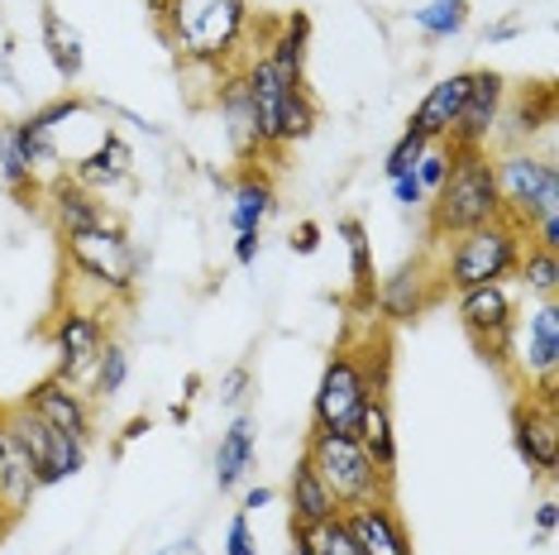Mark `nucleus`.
<instances>
[{"label": "nucleus", "instance_id": "f257e3e1", "mask_svg": "<svg viewBox=\"0 0 559 555\" xmlns=\"http://www.w3.org/2000/svg\"><path fill=\"white\" fill-rule=\"evenodd\" d=\"M154 34L187 68H206L221 78L245 58L253 29V0H144Z\"/></svg>", "mask_w": 559, "mask_h": 555}, {"label": "nucleus", "instance_id": "f03ea898", "mask_svg": "<svg viewBox=\"0 0 559 555\" xmlns=\"http://www.w3.org/2000/svg\"><path fill=\"white\" fill-rule=\"evenodd\" d=\"M62 269L72 273V287H78V293H92L96 307L110 311V307H130L134 302L144 259H139L124 221L110 216V221H100L96 231L62 239Z\"/></svg>", "mask_w": 559, "mask_h": 555}, {"label": "nucleus", "instance_id": "7ed1b4c3", "mask_svg": "<svg viewBox=\"0 0 559 555\" xmlns=\"http://www.w3.org/2000/svg\"><path fill=\"white\" fill-rule=\"evenodd\" d=\"M502 216L507 211L498 192V173H492V149H460L450 178L426 201V249H436L464 231H478V225H492Z\"/></svg>", "mask_w": 559, "mask_h": 555}, {"label": "nucleus", "instance_id": "20e7f679", "mask_svg": "<svg viewBox=\"0 0 559 555\" xmlns=\"http://www.w3.org/2000/svg\"><path fill=\"white\" fill-rule=\"evenodd\" d=\"M526 245H531L526 225L502 216L492 225H478V231L444 239V245L430 249V259H436L444 293H464V287H483V283H512Z\"/></svg>", "mask_w": 559, "mask_h": 555}, {"label": "nucleus", "instance_id": "39448f33", "mask_svg": "<svg viewBox=\"0 0 559 555\" xmlns=\"http://www.w3.org/2000/svg\"><path fill=\"white\" fill-rule=\"evenodd\" d=\"M301 456H307L316 464V474L325 479V488L335 494L340 512L364 508V503H378V498H397V474L378 470V464L368 460V450L345 432H316L311 426L307 440H301Z\"/></svg>", "mask_w": 559, "mask_h": 555}, {"label": "nucleus", "instance_id": "423d86ee", "mask_svg": "<svg viewBox=\"0 0 559 555\" xmlns=\"http://www.w3.org/2000/svg\"><path fill=\"white\" fill-rule=\"evenodd\" d=\"M373 369H368V350H364V335L359 340H345L335 345V355L325 359L321 369V383H316V398H311V426L316 432H345L354 436V422H359L364 402L373 398Z\"/></svg>", "mask_w": 559, "mask_h": 555}, {"label": "nucleus", "instance_id": "0eeeda50", "mask_svg": "<svg viewBox=\"0 0 559 555\" xmlns=\"http://www.w3.org/2000/svg\"><path fill=\"white\" fill-rule=\"evenodd\" d=\"M492 173H498V192H502V211L516 225H536L540 216L559 211V163L545 149H492Z\"/></svg>", "mask_w": 559, "mask_h": 555}, {"label": "nucleus", "instance_id": "6e6552de", "mask_svg": "<svg viewBox=\"0 0 559 555\" xmlns=\"http://www.w3.org/2000/svg\"><path fill=\"white\" fill-rule=\"evenodd\" d=\"M454 317L460 331L468 335V345L478 350L483 364H492L502 378L512 374V345H516V297L507 283H483L454 293Z\"/></svg>", "mask_w": 559, "mask_h": 555}, {"label": "nucleus", "instance_id": "1a4fd4ad", "mask_svg": "<svg viewBox=\"0 0 559 555\" xmlns=\"http://www.w3.org/2000/svg\"><path fill=\"white\" fill-rule=\"evenodd\" d=\"M44 340H48V350H53V374L62 378V383L82 388L86 374H92V364H96V355L106 350V340H110V311L96 307V302L68 297L53 317H48Z\"/></svg>", "mask_w": 559, "mask_h": 555}, {"label": "nucleus", "instance_id": "9d476101", "mask_svg": "<svg viewBox=\"0 0 559 555\" xmlns=\"http://www.w3.org/2000/svg\"><path fill=\"white\" fill-rule=\"evenodd\" d=\"M440 302H444V283L436 273L430 249H421V255L402 259L388 278H378L373 311H378V321H388V326H416L430 307H440Z\"/></svg>", "mask_w": 559, "mask_h": 555}, {"label": "nucleus", "instance_id": "9b49d317", "mask_svg": "<svg viewBox=\"0 0 559 555\" xmlns=\"http://www.w3.org/2000/svg\"><path fill=\"white\" fill-rule=\"evenodd\" d=\"M211 101H215V110H221L225 144H230V154H235L239 168L277 158L273 144H269V134H263L259 106H253L249 82H245V72H239V62H235V68H225L221 78H215V96H211Z\"/></svg>", "mask_w": 559, "mask_h": 555}, {"label": "nucleus", "instance_id": "f8f14e48", "mask_svg": "<svg viewBox=\"0 0 559 555\" xmlns=\"http://www.w3.org/2000/svg\"><path fill=\"white\" fill-rule=\"evenodd\" d=\"M10 416H15L24 446H29L34 456V474H39V488H53V484H68V479H78L86 470V456H92V446L68 432H58V426H48L44 416H34L29 408H20V402H10Z\"/></svg>", "mask_w": 559, "mask_h": 555}, {"label": "nucleus", "instance_id": "ddd939ff", "mask_svg": "<svg viewBox=\"0 0 559 555\" xmlns=\"http://www.w3.org/2000/svg\"><path fill=\"white\" fill-rule=\"evenodd\" d=\"M512 450L540 484L559 474V402L516 393L512 402Z\"/></svg>", "mask_w": 559, "mask_h": 555}, {"label": "nucleus", "instance_id": "4468645a", "mask_svg": "<svg viewBox=\"0 0 559 555\" xmlns=\"http://www.w3.org/2000/svg\"><path fill=\"white\" fill-rule=\"evenodd\" d=\"M507 92H512V86H507L498 68H468V92H464L460 116L450 125V144L454 149H492Z\"/></svg>", "mask_w": 559, "mask_h": 555}, {"label": "nucleus", "instance_id": "2eb2a0df", "mask_svg": "<svg viewBox=\"0 0 559 555\" xmlns=\"http://www.w3.org/2000/svg\"><path fill=\"white\" fill-rule=\"evenodd\" d=\"M507 378L516 388H531L540 378H559V302H540L526 317V326H516L512 374Z\"/></svg>", "mask_w": 559, "mask_h": 555}, {"label": "nucleus", "instance_id": "dca6fc26", "mask_svg": "<svg viewBox=\"0 0 559 555\" xmlns=\"http://www.w3.org/2000/svg\"><path fill=\"white\" fill-rule=\"evenodd\" d=\"M20 408H29L34 416H44L48 426H58V432L86 440V446L96 440V402L86 398L78 383H62L58 374L39 378V383L20 398Z\"/></svg>", "mask_w": 559, "mask_h": 555}, {"label": "nucleus", "instance_id": "f3484780", "mask_svg": "<svg viewBox=\"0 0 559 555\" xmlns=\"http://www.w3.org/2000/svg\"><path fill=\"white\" fill-rule=\"evenodd\" d=\"M550 125H555V86L526 82L521 92H507L492 149H531L540 134H550Z\"/></svg>", "mask_w": 559, "mask_h": 555}, {"label": "nucleus", "instance_id": "a211bd4d", "mask_svg": "<svg viewBox=\"0 0 559 555\" xmlns=\"http://www.w3.org/2000/svg\"><path fill=\"white\" fill-rule=\"evenodd\" d=\"M39 211L48 216V225L58 231V239L82 235V231H96L100 221L116 216V211L106 206V197L86 192V187H82L78 178H68V173H58V178H48V182H44Z\"/></svg>", "mask_w": 559, "mask_h": 555}, {"label": "nucleus", "instance_id": "6ab92c4d", "mask_svg": "<svg viewBox=\"0 0 559 555\" xmlns=\"http://www.w3.org/2000/svg\"><path fill=\"white\" fill-rule=\"evenodd\" d=\"M39 498V474H34V456L24 446L10 402H0V503L15 517H24Z\"/></svg>", "mask_w": 559, "mask_h": 555}, {"label": "nucleus", "instance_id": "aec40b11", "mask_svg": "<svg viewBox=\"0 0 559 555\" xmlns=\"http://www.w3.org/2000/svg\"><path fill=\"white\" fill-rule=\"evenodd\" d=\"M68 178H78L86 192H96V197H110L116 187H124L134 178V144L120 130H110L106 125L96 144L68 168Z\"/></svg>", "mask_w": 559, "mask_h": 555}, {"label": "nucleus", "instance_id": "412c9836", "mask_svg": "<svg viewBox=\"0 0 559 555\" xmlns=\"http://www.w3.org/2000/svg\"><path fill=\"white\" fill-rule=\"evenodd\" d=\"M340 522L349 527V536L359 541L364 555H416L412 532H406V522L397 512V498H378V503H364V508H349V512H340Z\"/></svg>", "mask_w": 559, "mask_h": 555}, {"label": "nucleus", "instance_id": "4be33fe9", "mask_svg": "<svg viewBox=\"0 0 559 555\" xmlns=\"http://www.w3.org/2000/svg\"><path fill=\"white\" fill-rule=\"evenodd\" d=\"M277 211V182L269 173V163H249V168H235V182H230V231L235 235H249L273 221Z\"/></svg>", "mask_w": 559, "mask_h": 555}, {"label": "nucleus", "instance_id": "5701e85b", "mask_svg": "<svg viewBox=\"0 0 559 555\" xmlns=\"http://www.w3.org/2000/svg\"><path fill=\"white\" fill-rule=\"evenodd\" d=\"M287 532H311V527L330 522V517H340V503L335 494L325 488V479L316 474V464L307 456H297L287 474Z\"/></svg>", "mask_w": 559, "mask_h": 555}, {"label": "nucleus", "instance_id": "b1692460", "mask_svg": "<svg viewBox=\"0 0 559 555\" xmlns=\"http://www.w3.org/2000/svg\"><path fill=\"white\" fill-rule=\"evenodd\" d=\"M253 460H259V416L245 408L235 412V422L225 426L221 446H215V488L221 494L245 488V479L253 474Z\"/></svg>", "mask_w": 559, "mask_h": 555}, {"label": "nucleus", "instance_id": "393cba45", "mask_svg": "<svg viewBox=\"0 0 559 555\" xmlns=\"http://www.w3.org/2000/svg\"><path fill=\"white\" fill-rule=\"evenodd\" d=\"M464 92H468V72H450V78L430 82L426 96L416 101V110L406 116V130L421 134L426 144L430 139H450V125H454V116H460V106H464Z\"/></svg>", "mask_w": 559, "mask_h": 555}, {"label": "nucleus", "instance_id": "a878e982", "mask_svg": "<svg viewBox=\"0 0 559 555\" xmlns=\"http://www.w3.org/2000/svg\"><path fill=\"white\" fill-rule=\"evenodd\" d=\"M39 44H44L48 62H53V72L68 82V92H72V86L82 82V72H86V44H82L78 24L62 20V10L48 5V0L39 5Z\"/></svg>", "mask_w": 559, "mask_h": 555}, {"label": "nucleus", "instance_id": "bb28decb", "mask_svg": "<svg viewBox=\"0 0 559 555\" xmlns=\"http://www.w3.org/2000/svg\"><path fill=\"white\" fill-rule=\"evenodd\" d=\"M0 187H5L20 206L39 211L44 178H39V168H34L29 149H24V134L15 120H0Z\"/></svg>", "mask_w": 559, "mask_h": 555}, {"label": "nucleus", "instance_id": "cd10ccee", "mask_svg": "<svg viewBox=\"0 0 559 555\" xmlns=\"http://www.w3.org/2000/svg\"><path fill=\"white\" fill-rule=\"evenodd\" d=\"M335 235L349 249V307L354 311H373V293H378V263H373V235L359 216H345L335 225Z\"/></svg>", "mask_w": 559, "mask_h": 555}, {"label": "nucleus", "instance_id": "c85d7f7f", "mask_svg": "<svg viewBox=\"0 0 559 555\" xmlns=\"http://www.w3.org/2000/svg\"><path fill=\"white\" fill-rule=\"evenodd\" d=\"M354 440L368 450V460H373L378 470L397 474V422H392V398L388 393H373L364 402L359 422H354Z\"/></svg>", "mask_w": 559, "mask_h": 555}, {"label": "nucleus", "instance_id": "c756f323", "mask_svg": "<svg viewBox=\"0 0 559 555\" xmlns=\"http://www.w3.org/2000/svg\"><path fill=\"white\" fill-rule=\"evenodd\" d=\"M316 125H321V101L311 96V86H292L283 96V106H277V116L269 125V139H273V154H287V149L307 144L316 134Z\"/></svg>", "mask_w": 559, "mask_h": 555}, {"label": "nucleus", "instance_id": "7c9ffc66", "mask_svg": "<svg viewBox=\"0 0 559 555\" xmlns=\"http://www.w3.org/2000/svg\"><path fill=\"white\" fill-rule=\"evenodd\" d=\"M124 383H130V350L120 345L116 335L106 340V350L96 355L92 364V374H86V383H82V393L96 402V408H106V402H116L124 393Z\"/></svg>", "mask_w": 559, "mask_h": 555}, {"label": "nucleus", "instance_id": "2f4dec72", "mask_svg": "<svg viewBox=\"0 0 559 555\" xmlns=\"http://www.w3.org/2000/svg\"><path fill=\"white\" fill-rule=\"evenodd\" d=\"M512 283H521L536 302H559V255L545 245H526Z\"/></svg>", "mask_w": 559, "mask_h": 555}, {"label": "nucleus", "instance_id": "473e14b6", "mask_svg": "<svg viewBox=\"0 0 559 555\" xmlns=\"http://www.w3.org/2000/svg\"><path fill=\"white\" fill-rule=\"evenodd\" d=\"M468 0H426L421 10H412V24L421 29L426 44H444V39H460L468 29Z\"/></svg>", "mask_w": 559, "mask_h": 555}, {"label": "nucleus", "instance_id": "72a5a7b5", "mask_svg": "<svg viewBox=\"0 0 559 555\" xmlns=\"http://www.w3.org/2000/svg\"><path fill=\"white\" fill-rule=\"evenodd\" d=\"M454 154H460V149L450 144V139H430V144L421 149V158H416V182H421V192H426V201L440 192V182L450 178V168H454Z\"/></svg>", "mask_w": 559, "mask_h": 555}, {"label": "nucleus", "instance_id": "f704fd0d", "mask_svg": "<svg viewBox=\"0 0 559 555\" xmlns=\"http://www.w3.org/2000/svg\"><path fill=\"white\" fill-rule=\"evenodd\" d=\"M287 536H301V546H307L311 555H364L359 541L349 536V527L340 522V517H330V522L311 527V532H287Z\"/></svg>", "mask_w": 559, "mask_h": 555}, {"label": "nucleus", "instance_id": "c9c22d12", "mask_svg": "<svg viewBox=\"0 0 559 555\" xmlns=\"http://www.w3.org/2000/svg\"><path fill=\"white\" fill-rule=\"evenodd\" d=\"M221 408H230V412H245L249 408V398H253V369L249 364H235V369H225L221 374Z\"/></svg>", "mask_w": 559, "mask_h": 555}, {"label": "nucleus", "instance_id": "e433bc0d", "mask_svg": "<svg viewBox=\"0 0 559 555\" xmlns=\"http://www.w3.org/2000/svg\"><path fill=\"white\" fill-rule=\"evenodd\" d=\"M421 149H426V139H421V134L402 130V134H397V144H392V149H388V158H383V178L392 182L397 173H412V168H416V158H421Z\"/></svg>", "mask_w": 559, "mask_h": 555}, {"label": "nucleus", "instance_id": "4c0bfd02", "mask_svg": "<svg viewBox=\"0 0 559 555\" xmlns=\"http://www.w3.org/2000/svg\"><path fill=\"white\" fill-rule=\"evenodd\" d=\"M225 555H259V532H253V517L249 512H230V527H225Z\"/></svg>", "mask_w": 559, "mask_h": 555}, {"label": "nucleus", "instance_id": "58836bf2", "mask_svg": "<svg viewBox=\"0 0 559 555\" xmlns=\"http://www.w3.org/2000/svg\"><path fill=\"white\" fill-rule=\"evenodd\" d=\"M531 522H536V546H550L555 532H559V503H555V494H545V498L536 503Z\"/></svg>", "mask_w": 559, "mask_h": 555}, {"label": "nucleus", "instance_id": "ea45409f", "mask_svg": "<svg viewBox=\"0 0 559 555\" xmlns=\"http://www.w3.org/2000/svg\"><path fill=\"white\" fill-rule=\"evenodd\" d=\"M388 187H392V201H397L402 211H426V192H421V182H416V173H397Z\"/></svg>", "mask_w": 559, "mask_h": 555}, {"label": "nucleus", "instance_id": "a19ab883", "mask_svg": "<svg viewBox=\"0 0 559 555\" xmlns=\"http://www.w3.org/2000/svg\"><path fill=\"white\" fill-rule=\"evenodd\" d=\"M148 432H154V416H148V412H139V416H130V422H124V426H120V436H116V440H110V456H116V460H120V456H124V450H130V446H134V440H139V436H148Z\"/></svg>", "mask_w": 559, "mask_h": 555}, {"label": "nucleus", "instance_id": "79ce46f5", "mask_svg": "<svg viewBox=\"0 0 559 555\" xmlns=\"http://www.w3.org/2000/svg\"><path fill=\"white\" fill-rule=\"evenodd\" d=\"M287 249H292V255H301V259H311L316 249H321V225H316V221H301L297 231H292Z\"/></svg>", "mask_w": 559, "mask_h": 555}, {"label": "nucleus", "instance_id": "37998d69", "mask_svg": "<svg viewBox=\"0 0 559 555\" xmlns=\"http://www.w3.org/2000/svg\"><path fill=\"white\" fill-rule=\"evenodd\" d=\"M235 263L239 269H253V263H259V255H263V235L259 231H249V235H235Z\"/></svg>", "mask_w": 559, "mask_h": 555}, {"label": "nucleus", "instance_id": "c03bdc74", "mask_svg": "<svg viewBox=\"0 0 559 555\" xmlns=\"http://www.w3.org/2000/svg\"><path fill=\"white\" fill-rule=\"evenodd\" d=\"M521 34H526V20H521V15H507V20H498V24H488L483 44H512V39H521Z\"/></svg>", "mask_w": 559, "mask_h": 555}, {"label": "nucleus", "instance_id": "a18cd8bd", "mask_svg": "<svg viewBox=\"0 0 559 555\" xmlns=\"http://www.w3.org/2000/svg\"><path fill=\"white\" fill-rule=\"evenodd\" d=\"M269 503H277V494H273V488L269 484H249L245 488V494H239V512H263V508H269Z\"/></svg>", "mask_w": 559, "mask_h": 555}, {"label": "nucleus", "instance_id": "49530a36", "mask_svg": "<svg viewBox=\"0 0 559 555\" xmlns=\"http://www.w3.org/2000/svg\"><path fill=\"white\" fill-rule=\"evenodd\" d=\"M168 416H173L177 426H187V422H192V402H173V408H168Z\"/></svg>", "mask_w": 559, "mask_h": 555}, {"label": "nucleus", "instance_id": "de8ad7c7", "mask_svg": "<svg viewBox=\"0 0 559 555\" xmlns=\"http://www.w3.org/2000/svg\"><path fill=\"white\" fill-rule=\"evenodd\" d=\"M15 522H20V517H15V512H10V508H5V503H0V541H5L10 532H15Z\"/></svg>", "mask_w": 559, "mask_h": 555}, {"label": "nucleus", "instance_id": "09e8293b", "mask_svg": "<svg viewBox=\"0 0 559 555\" xmlns=\"http://www.w3.org/2000/svg\"><path fill=\"white\" fill-rule=\"evenodd\" d=\"M182 388H187L182 402H197V398H201V374H187V383H182Z\"/></svg>", "mask_w": 559, "mask_h": 555}, {"label": "nucleus", "instance_id": "8fccbe9b", "mask_svg": "<svg viewBox=\"0 0 559 555\" xmlns=\"http://www.w3.org/2000/svg\"><path fill=\"white\" fill-rule=\"evenodd\" d=\"M287 555H311V551L301 546V536H287Z\"/></svg>", "mask_w": 559, "mask_h": 555}, {"label": "nucleus", "instance_id": "3c124183", "mask_svg": "<svg viewBox=\"0 0 559 555\" xmlns=\"http://www.w3.org/2000/svg\"><path fill=\"white\" fill-rule=\"evenodd\" d=\"M154 555H173V546H163V551H154Z\"/></svg>", "mask_w": 559, "mask_h": 555}]
</instances>
